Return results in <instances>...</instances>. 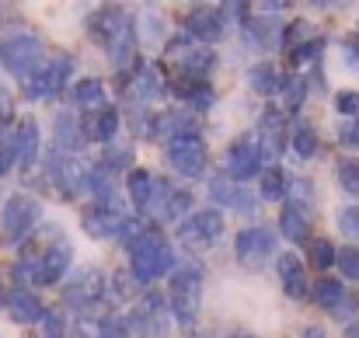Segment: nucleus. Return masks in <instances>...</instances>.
<instances>
[{"instance_id":"8","label":"nucleus","mask_w":359,"mask_h":338,"mask_svg":"<svg viewBox=\"0 0 359 338\" xmlns=\"http://www.w3.org/2000/svg\"><path fill=\"white\" fill-rule=\"evenodd\" d=\"M102 300H109V276L102 269H88V272H77L67 290H63V304L70 311H77L81 318H88L95 307H102Z\"/></svg>"},{"instance_id":"48","label":"nucleus","mask_w":359,"mask_h":338,"mask_svg":"<svg viewBox=\"0 0 359 338\" xmlns=\"http://www.w3.org/2000/svg\"><path fill=\"white\" fill-rule=\"evenodd\" d=\"M332 105H335V112H339V115L356 119V115H359V91H349V88H346V91H339Z\"/></svg>"},{"instance_id":"17","label":"nucleus","mask_w":359,"mask_h":338,"mask_svg":"<svg viewBox=\"0 0 359 338\" xmlns=\"http://www.w3.org/2000/svg\"><path fill=\"white\" fill-rule=\"evenodd\" d=\"M210 196H213L217 210H220V206H227V210L244 213V217L258 213V199H255V192H248L244 185L231 182V178H213V185H210Z\"/></svg>"},{"instance_id":"9","label":"nucleus","mask_w":359,"mask_h":338,"mask_svg":"<svg viewBox=\"0 0 359 338\" xmlns=\"http://www.w3.org/2000/svg\"><path fill=\"white\" fill-rule=\"evenodd\" d=\"M122 81H126V91H129L133 105L161 102V98L171 91V81H168L164 67H161V63H154V60L136 63V67H133V74H129V77H122Z\"/></svg>"},{"instance_id":"6","label":"nucleus","mask_w":359,"mask_h":338,"mask_svg":"<svg viewBox=\"0 0 359 338\" xmlns=\"http://www.w3.org/2000/svg\"><path fill=\"white\" fill-rule=\"evenodd\" d=\"M262 171H265V154H262L258 136H255V133L238 136V140L227 147V154H224V178H231V182L241 185V182L262 178Z\"/></svg>"},{"instance_id":"21","label":"nucleus","mask_w":359,"mask_h":338,"mask_svg":"<svg viewBox=\"0 0 359 338\" xmlns=\"http://www.w3.org/2000/svg\"><path fill=\"white\" fill-rule=\"evenodd\" d=\"M136 46H140L136 21H133V18H126V25L119 28L116 42L109 46V56H112V63H116V70H119L122 77H129V74H133V67L140 63V60H136Z\"/></svg>"},{"instance_id":"20","label":"nucleus","mask_w":359,"mask_h":338,"mask_svg":"<svg viewBox=\"0 0 359 338\" xmlns=\"http://www.w3.org/2000/svg\"><path fill=\"white\" fill-rule=\"evenodd\" d=\"M276 272H279L283 293H286L290 300H307V293H311V286H307V269H304V262H300L293 251H283V255L276 258Z\"/></svg>"},{"instance_id":"54","label":"nucleus","mask_w":359,"mask_h":338,"mask_svg":"<svg viewBox=\"0 0 359 338\" xmlns=\"http://www.w3.org/2000/svg\"><path fill=\"white\" fill-rule=\"evenodd\" d=\"M297 338H328V335H325V328H321V325H307Z\"/></svg>"},{"instance_id":"5","label":"nucleus","mask_w":359,"mask_h":338,"mask_svg":"<svg viewBox=\"0 0 359 338\" xmlns=\"http://www.w3.org/2000/svg\"><path fill=\"white\" fill-rule=\"evenodd\" d=\"M224 230H227V217H224V210L206 206V210H196L189 220H182L175 237H178V241H182V248H189V251H210V248L224 237Z\"/></svg>"},{"instance_id":"14","label":"nucleus","mask_w":359,"mask_h":338,"mask_svg":"<svg viewBox=\"0 0 359 338\" xmlns=\"http://www.w3.org/2000/svg\"><path fill=\"white\" fill-rule=\"evenodd\" d=\"M272 251H276V234L262 224L244 227L238 234V241H234V255H238L241 265H248V269H258Z\"/></svg>"},{"instance_id":"29","label":"nucleus","mask_w":359,"mask_h":338,"mask_svg":"<svg viewBox=\"0 0 359 338\" xmlns=\"http://www.w3.org/2000/svg\"><path fill=\"white\" fill-rule=\"evenodd\" d=\"M70 102H74V109H81V112H88V115L102 112L105 109V84L98 77H84V81L74 84Z\"/></svg>"},{"instance_id":"39","label":"nucleus","mask_w":359,"mask_h":338,"mask_svg":"<svg viewBox=\"0 0 359 338\" xmlns=\"http://www.w3.org/2000/svg\"><path fill=\"white\" fill-rule=\"evenodd\" d=\"M140 293V283L133 279V272H116L112 279H109V300L112 304H126V300H133Z\"/></svg>"},{"instance_id":"41","label":"nucleus","mask_w":359,"mask_h":338,"mask_svg":"<svg viewBox=\"0 0 359 338\" xmlns=\"http://www.w3.org/2000/svg\"><path fill=\"white\" fill-rule=\"evenodd\" d=\"M147 230H150V227H147V220H143V217H126V220H122V227L116 230V241H119L122 248L129 251V248H133V244H136V241H140Z\"/></svg>"},{"instance_id":"27","label":"nucleus","mask_w":359,"mask_h":338,"mask_svg":"<svg viewBox=\"0 0 359 338\" xmlns=\"http://www.w3.org/2000/svg\"><path fill=\"white\" fill-rule=\"evenodd\" d=\"M241 35H244V46H251V49H276V46H283V28L276 21H265V18H248L241 25Z\"/></svg>"},{"instance_id":"52","label":"nucleus","mask_w":359,"mask_h":338,"mask_svg":"<svg viewBox=\"0 0 359 338\" xmlns=\"http://www.w3.org/2000/svg\"><path fill=\"white\" fill-rule=\"evenodd\" d=\"M14 122V95L0 84V126H11Z\"/></svg>"},{"instance_id":"38","label":"nucleus","mask_w":359,"mask_h":338,"mask_svg":"<svg viewBox=\"0 0 359 338\" xmlns=\"http://www.w3.org/2000/svg\"><path fill=\"white\" fill-rule=\"evenodd\" d=\"M32 338H67V318H63V311H49L46 307V314L32 325Z\"/></svg>"},{"instance_id":"40","label":"nucleus","mask_w":359,"mask_h":338,"mask_svg":"<svg viewBox=\"0 0 359 338\" xmlns=\"http://www.w3.org/2000/svg\"><path fill=\"white\" fill-rule=\"evenodd\" d=\"M335 182H339V189H342L346 196L359 199V161H342V164L335 168Z\"/></svg>"},{"instance_id":"32","label":"nucleus","mask_w":359,"mask_h":338,"mask_svg":"<svg viewBox=\"0 0 359 338\" xmlns=\"http://www.w3.org/2000/svg\"><path fill=\"white\" fill-rule=\"evenodd\" d=\"M14 140H18L21 164L32 168V164L39 161V122H35V119H21L18 129H14Z\"/></svg>"},{"instance_id":"31","label":"nucleus","mask_w":359,"mask_h":338,"mask_svg":"<svg viewBox=\"0 0 359 338\" xmlns=\"http://www.w3.org/2000/svg\"><path fill=\"white\" fill-rule=\"evenodd\" d=\"M346 297H349V290L342 286V279H332V276H321V279L311 286V300H314L321 311H328V314H332Z\"/></svg>"},{"instance_id":"43","label":"nucleus","mask_w":359,"mask_h":338,"mask_svg":"<svg viewBox=\"0 0 359 338\" xmlns=\"http://www.w3.org/2000/svg\"><path fill=\"white\" fill-rule=\"evenodd\" d=\"M98 164H102L105 171H112V175H116V171H126V168L133 171V150H129V147H109Z\"/></svg>"},{"instance_id":"16","label":"nucleus","mask_w":359,"mask_h":338,"mask_svg":"<svg viewBox=\"0 0 359 338\" xmlns=\"http://www.w3.org/2000/svg\"><path fill=\"white\" fill-rule=\"evenodd\" d=\"M286 119H290V115L283 112L279 105H269V109L262 112V122H258L255 136H258V143H262V154H265V161H276V157L283 154V143H286V136H283V129H286Z\"/></svg>"},{"instance_id":"49","label":"nucleus","mask_w":359,"mask_h":338,"mask_svg":"<svg viewBox=\"0 0 359 338\" xmlns=\"http://www.w3.org/2000/svg\"><path fill=\"white\" fill-rule=\"evenodd\" d=\"M286 203H297V206H311L314 203V189H311V182H304V178H293V185H290V199Z\"/></svg>"},{"instance_id":"22","label":"nucleus","mask_w":359,"mask_h":338,"mask_svg":"<svg viewBox=\"0 0 359 338\" xmlns=\"http://www.w3.org/2000/svg\"><path fill=\"white\" fill-rule=\"evenodd\" d=\"M84 140H91V143H112L116 136H119V129H122V115L116 105H105L102 112H91L84 122Z\"/></svg>"},{"instance_id":"46","label":"nucleus","mask_w":359,"mask_h":338,"mask_svg":"<svg viewBox=\"0 0 359 338\" xmlns=\"http://www.w3.org/2000/svg\"><path fill=\"white\" fill-rule=\"evenodd\" d=\"M74 338H105V318H77Z\"/></svg>"},{"instance_id":"24","label":"nucleus","mask_w":359,"mask_h":338,"mask_svg":"<svg viewBox=\"0 0 359 338\" xmlns=\"http://www.w3.org/2000/svg\"><path fill=\"white\" fill-rule=\"evenodd\" d=\"M126 192H129V206L136 213H150L154 206V196H157V178L147 171V168H133L126 175Z\"/></svg>"},{"instance_id":"25","label":"nucleus","mask_w":359,"mask_h":338,"mask_svg":"<svg viewBox=\"0 0 359 338\" xmlns=\"http://www.w3.org/2000/svg\"><path fill=\"white\" fill-rule=\"evenodd\" d=\"M171 91L178 95V102H185L189 105V112H210L213 109V88H210V81H196V77H178L175 84H171Z\"/></svg>"},{"instance_id":"23","label":"nucleus","mask_w":359,"mask_h":338,"mask_svg":"<svg viewBox=\"0 0 359 338\" xmlns=\"http://www.w3.org/2000/svg\"><path fill=\"white\" fill-rule=\"evenodd\" d=\"M126 11L119 7H98V11H91V18H88V32H91V39L98 42V46H112L116 42V35H119V28L126 25Z\"/></svg>"},{"instance_id":"36","label":"nucleus","mask_w":359,"mask_h":338,"mask_svg":"<svg viewBox=\"0 0 359 338\" xmlns=\"http://www.w3.org/2000/svg\"><path fill=\"white\" fill-rule=\"evenodd\" d=\"M335 258H339V248H335L328 237H311V244H307V262H311V269H318V272L335 269Z\"/></svg>"},{"instance_id":"58","label":"nucleus","mask_w":359,"mask_h":338,"mask_svg":"<svg viewBox=\"0 0 359 338\" xmlns=\"http://www.w3.org/2000/svg\"><path fill=\"white\" fill-rule=\"evenodd\" d=\"M189 338H206V335H189Z\"/></svg>"},{"instance_id":"30","label":"nucleus","mask_w":359,"mask_h":338,"mask_svg":"<svg viewBox=\"0 0 359 338\" xmlns=\"http://www.w3.org/2000/svg\"><path fill=\"white\" fill-rule=\"evenodd\" d=\"M290 185H293V178H290L283 168L269 164V168L262 171V178H258V199H269V203H286V199H290Z\"/></svg>"},{"instance_id":"55","label":"nucleus","mask_w":359,"mask_h":338,"mask_svg":"<svg viewBox=\"0 0 359 338\" xmlns=\"http://www.w3.org/2000/svg\"><path fill=\"white\" fill-rule=\"evenodd\" d=\"M346 338H359V321H353V325L346 328Z\"/></svg>"},{"instance_id":"42","label":"nucleus","mask_w":359,"mask_h":338,"mask_svg":"<svg viewBox=\"0 0 359 338\" xmlns=\"http://www.w3.org/2000/svg\"><path fill=\"white\" fill-rule=\"evenodd\" d=\"M335 265H339V272H342L349 283H359V244H346V248H339Z\"/></svg>"},{"instance_id":"57","label":"nucleus","mask_w":359,"mask_h":338,"mask_svg":"<svg viewBox=\"0 0 359 338\" xmlns=\"http://www.w3.org/2000/svg\"><path fill=\"white\" fill-rule=\"evenodd\" d=\"M0 304H4V290H0Z\"/></svg>"},{"instance_id":"56","label":"nucleus","mask_w":359,"mask_h":338,"mask_svg":"<svg viewBox=\"0 0 359 338\" xmlns=\"http://www.w3.org/2000/svg\"><path fill=\"white\" fill-rule=\"evenodd\" d=\"M231 338H262V335H255V332H238V335H231Z\"/></svg>"},{"instance_id":"7","label":"nucleus","mask_w":359,"mask_h":338,"mask_svg":"<svg viewBox=\"0 0 359 338\" xmlns=\"http://www.w3.org/2000/svg\"><path fill=\"white\" fill-rule=\"evenodd\" d=\"M168 56L182 67V77H196V81H206V74H213V67H217L213 46L196 42L189 32H178L168 39Z\"/></svg>"},{"instance_id":"4","label":"nucleus","mask_w":359,"mask_h":338,"mask_svg":"<svg viewBox=\"0 0 359 338\" xmlns=\"http://www.w3.org/2000/svg\"><path fill=\"white\" fill-rule=\"evenodd\" d=\"M39 224H42V203L35 196L14 192V196L4 199V206H0V237H4V244H11V248L21 244Z\"/></svg>"},{"instance_id":"11","label":"nucleus","mask_w":359,"mask_h":338,"mask_svg":"<svg viewBox=\"0 0 359 338\" xmlns=\"http://www.w3.org/2000/svg\"><path fill=\"white\" fill-rule=\"evenodd\" d=\"M0 63H4V70H11L18 77H28L46 63L42 60V42L35 35H28V32H18V35L0 42Z\"/></svg>"},{"instance_id":"19","label":"nucleus","mask_w":359,"mask_h":338,"mask_svg":"<svg viewBox=\"0 0 359 338\" xmlns=\"http://www.w3.org/2000/svg\"><path fill=\"white\" fill-rule=\"evenodd\" d=\"M4 307H7L11 321H14V325H25V328H32V325L46 314V307H42V300L35 297V290H25V286L7 290V293H4Z\"/></svg>"},{"instance_id":"44","label":"nucleus","mask_w":359,"mask_h":338,"mask_svg":"<svg viewBox=\"0 0 359 338\" xmlns=\"http://www.w3.org/2000/svg\"><path fill=\"white\" fill-rule=\"evenodd\" d=\"M321 49H325V39H321V35H314L311 42H304V46L290 49V60H293V67H307V63H314V60L321 56Z\"/></svg>"},{"instance_id":"1","label":"nucleus","mask_w":359,"mask_h":338,"mask_svg":"<svg viewBox=\"0 0 359 338\" xmlns=\"http://www.w3.org/2000/svg\"><path fill=\"white\" fill-rule=\"evenodd\" d=\"M70 262H74V248L67 244V237H60V241H49L42 251L25 255V258L14 265V279H18L25 290L56 286V283L70 272Z\"/></svg>"},{"instance_id":"51","label":"nucleus","mask_w":359,"mask_h":338,"mask_svg":"<svg viewBox=\"0 0 359 338\" xmlns=\"http://www.w3.org/2000/svg\"><path fill=\"white\" fill-rule=\"evenodd\" d=\"M356 314H359V293H349V297L332 311V318H339V321H353Z\"/></svg>"},{"instance_id":"35","label":"nucleus","mask_w":359,"mask_h":338,"mask_svg":"<svg viewBox=\"0 0 359 338\" xmlns=\"http://www.w3.org/2000/svg\"><path fill=\"white\" fill-rule=\"evenodd\" d=\"M279 95H283L279 109H283L286 115H297L300 109H304V102H307V81H304V77H283Z\"/></svg>"},{"instance_id":"34","label":"nucleus","mask_w":359,"mask_h":338,"mask_svg":"<svg viewBox=\"0 0 359 338\" xmlns=\"http://www.w3.org/2000/svg\"><path fill=\"white\" fill-rule=\"evenodd\" d=\"M248 84H251L258 95H279L283 77H279V70H276L272 63H255V67L248 70Z\"/></svg>"},{"instance_id":"37","label":"nucleus","mask_w":359,"mask_h":338,"mask_svg":"<svg viewBox=\"0 0 359 338\" xmlns=\"http://www.w3.org/2000/svg\"><path fill=\"white\" fill-rule=\"evenodd\" d=\"M46 74H49V95L56 98V95H60V91L70 84V74H74V56H70V53H60L56 60H49Z\"/></svg>"},{"instance_id":"13","label":"nucleus","mask_w":359,"mask_h":338,"mask_svg":"<svg viewBox=\"0 0 359 338\" xmlns=\"http://www.w3.org/2000/svg\"><path fill=\"white\" fill-rule=\"evenodd\" d=\"M126 217H133V213H126V203H122L119 196L112 192L109 199L91 203V210L81 217V224H84V230H88L91 237L109 241V237H116V230L122 227V220H126Z\"/></svg>"},{"instance_id":"15","label":"nucleus","mask_w":359,"mask_h":338,"mask_svg":"<svg viewBox=\"0 0 359 338\" xmlns=\"http://www.w3.org/2000/svg\"><path fill=\"white\" fill-rule=\"evenodd\" d=\"M150 213H154L157 220H164V224H182L185 213H196V210H192V192L157 182V196H154Z\"/></svg>"},{"instance_id":"28","label":"nucleus","mask_w":359,"mask_h":338,"mask_svg":"<svg viewBox=\"0 0 359 338\" xmlns=\"http://www.w3.org/2000/svg\"><path fill=\"white\" fill-rule=\"evenodd\" d=\"M53 136H56V150H63V154H74V150H81L88 140H84V126H81V119L77 112H56V122H53Z\"/></svg>"},{"instance_id":"45","label":"nucleus","mask_w":359,"mask_h":338,"mask_svg":"<svg viewBox=\"0 0 359 338\" xmlns=\"http://www.w3.org/2000/svg\"><path fill=\"white\" fill-rule=\"evenodd\" d=\"M14 164H21V154H18V140H14V133H7V136H0V178H4Z\"/></svg>"},{"instance_id":"2","label":"nucleus","mask_w":359,"mask_h":338,"mask_svg":"<svg viewBox=\"0 0 359 338\" xmlns=\"http://www.w3.org/2000/svg\"><path fill=\"white\" fill-rule=\"evenodd\" d=\"M168 307L178 321V328L192 332L199 321V307H203V269L199 265H178L168 276Z\"/></svg>"},{"instance_id":"12","label":"nucleus","mask_w":359,"mask_h":338,"mask_svg":"<svg viewBox=\"0 0 359 338\" xmlns=\"http://www.w3.org/2000/svg\"><path fill=\"white\" fill-rule=\"evenodd\" d=\"M46 171H49V182L56 185V192L63 199H74L84 192L88 185V164L74 154H63V150H53V157L46 161Z\"/></svg>"},{"instance_id":"26","label":"nucleus","mask_w":359,"mask_h":338,"mask_svg":"<svg viewBox=\"0 0 359 338\" xmlns=\"http://www.w3.org/2000/svg\"><path fill=\"white\" fill-rule=\"evenodd\" d=\"M279 234H283V241L311 244V217H307V210L297 206V203H283V213H279Z\"/></svg>"},{"instance_id":"53","label":"nucleus","mask_w":359,"mask_h":338,"mask_svg":"<svg viewBox=\"0 0 359 338\" xmlns=\"http://www.w3.org/2000/svg\"><path fill=\"white\" fill-rule=\"evenodd\" d=\"M258 11H262V14H283L286 4H283V0H265V4H258Z\"/></svg>"},{"instance_id":"50","label":"nucleus","mask_w":359,"mask_h":338,"mask_svg":"<svg viewBox=\"0 0 359 338\" xmlns=\"http://www.w3.org/2000/svg\"><path fill=\"white\" fill-rule=\"evenodd\" d=\"M339 143L349 147V150H359V115L356 119H349V122L339 129Z\"/></svg>"},{"instance_id":"3","label":"nucleus","mask_w":359,"mask_h":338,"mask_svg":"<svg viewBox=\"0 0 359 338\" xmlns=\"http://www.w3.org/2000/svg\"><path fill=\"white\" fill-rule=\"evenodd\" d=\"M129 269H133V279L140 286H150V283L171 276L175 272V248H171V241H164L157 230H147L129 248Z\"/></svg>"},{"instance_id":"47","label":"nucleus","mask_w":359,"mask_h":338,"mask_svg":"<svg viewBox=\"0 0 359 338\" xmlns=\"http://www.w3.org/2000/svg\"><path fill=\"white\" fill-rule=\"evenodd\" d=\"M335 224H339V230H342V234H346L349 241H359V206H349V210H339Z\"/></svg>"},{"instance_id":"10","label":"nucleus","mask_w":359,"mask_h":338,"mask_svg":"<svg viewBox=\"0 0 359 338\" xmlns=\"http://www.w3.org/2000/svg\"><path fill=\"white\" fill-rule=\"evenodd\" d=\"M164 161H168V168H171L175 175H182V178H199V175L206 171V143H203V136L192 133V136H175V140H168Z\"/></svg>"},{"instance_id":"18","label":"nucleus","mask_w":359,"mask_h":338,"mask_svg":"<svg viewBox=\"0 0 359 338\" xmlns=\"http://www.w3.org/2000/svg\"><path fill=\"white\" fill-rule=\"evenodd\" d=\"M185 32H189L196 42L213 46V42L224 39V18H220L217 7H192V11L185 14Z\"/></svg>"},{"instance_id":"33","label":"nucleus","mask_w":359,"mask_h":338,"mask_svg":"<svg viewBox=\"0 0 359 338\" xmlns=\"http://www.w3.org/2000/svg\"><path fill=\"white\" fill-rule=\"evenodd\" d=\"M290 147H293V154H297L300 161L318 157V129H314L311 122H297V126L290 129Z\"/></svg>"}]
</instances>
